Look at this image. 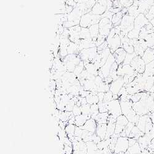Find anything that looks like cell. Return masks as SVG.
Instances as JSON below:
<instances>
[{
	"label": "cell",
	"mask_w": 154,
	"mask_h": 154,
	"mask_svg": "<svg viewBox=\"0 0 154 154\" xmlns=\"http://www.w3.org/2000/svg\"><path fill=\"white\" fill-rule=\"evenodd\" d=\"M128 143H129L130 146H132L136 144V141L134 140V139H130L128 140Z\"/></svg>",
	"instance_id": "26"
},
{
	"label": "cell",
	"mask_w": 154,
	"mask_h": 154,
	"mask_svg": "<svg viewBox=\"0 0 154 154\" xmlns=\"http://www.w3.org/2000/svg\"><path fill=\"white\" fill-rule=\"evenodd\" d=\"M88 29L89 30V33H90L91 38L96 43L97 38L98 36L99 35V24H95V25H91V26L89 27Z\"/></svg>",
	"instance_id": "7"
},
{
	"label": "cell",
	"mask_w": 154,
	"mask_h": 154,
	"mask_svg": "<svg viewBox=\"0 0 154 154\" xmlns=\"http://www.w3.org/2000/svg\"><path fill=\"white\" fill-rule=\"evenodd\" d=\"M87 146V154H97V144L93 141H89L86 143Z\"/></svg>",
	"instance_id": "9"
},
{
	"label": "cell",
	"mask_w": 154,
	"mask_h": 154,
	"mask_svg": "<svg viewBox=\"0 0 154 154\" xmlns=\"http://www.w3.org/2000/svg\"><path fill=\"white\" fill-rule=\"evenodd\" d=\"M84 130H82L80 127L76 126V129H75V136L76 137H80L82 138V136Z\"/></svg>",
	"instance_id": "20"
},
{
	"label": "cell",
	"mask_w": 154,
	"mask_h": 154,
	"mask_svg": "<svg viewBox=\"0 0 154 154\" xmlns=\"http://www.w3.org/2000/svg\"><path fill=\"white\" fill-rule=\"evenodd\" d=\"M110 144V140L109 139H103V140H101L99 143L97 144V149L99 150H103L106 148H108L109 147Z\"/></svg>",
	"instance_id": "11"
},
{
	"label": "cell",
	"mask_w": 154,
	"mask_h": 154,
	"mask_svg": "<svg viewBox=\"0 0 154 154\" xmlns=\"http://www.w3.org/2000/svg\"><path fill=\"white\" fill-rule=\"evenodd\" d=\"M106 10V1L105 0H97L96 5L91 9L89 13L94 15L100 16L104 13Z\"/></svg>",
	"instance_id": "2"
},
{
	"label": "cell",
	"mask_w": 154,
	"mask_h": 154,
	"mask_svg": "<svg viewBox=\"0 0 154 154\" xmlns=\"http://www.w3.org/2000/svg\"><path fill=\"white\" fill-rule=\"evenodd\" d=\"M104 95H105V93H102V92H99V93H97V97H98V98H99V102H103L104 98Z\"/></svg>",
	"instance_id": "24"
},
{
	"label": "cell",
	"mask_w": 154,
	"mask_h": 154,
	"mask_svg": "<svg viewBox=\"0 0 154 154\" xmlns=\"http://www.w3.org/2000/svg\"><path fill=\"white\" fill-rule=\"evenodd\" d=\"M80 38L81 40H88L91 39V35L89 33V30L88 28H83L82 27L81 33H80Z\"/></svg>",
	"instance_id": "12"
},
{
	"label": "cell",
	"mask_w": 154,
	"mask_h": 154,
	"mask_svg": "<svg viewBox=\"0 0 154 154\" xmlns=\"http://www.w3.org/2000/svg\"><path fill=\"white\" fill-rule=\"evenodd\" d=\"M97 93H96L94 92H91L90 94L86 97L88 104L93 105V104H96L99 103V100L97 96Z\"/></svg>",
	"instance_id": "8"
},
{
	"label": "cell",
	"mask_w": 154,
	"mask_h": 154,
	"mask_svg": "<svg viewBox=\"0 0 154 154\" xmlns=\"http://www.w3.org/2000/svg\"><path fill=\"white\" fill-rule=\"evenodd\" d=\"M80 108H81L82 114H85V115L91 114V105L87 104L82 106Z\"/></svg>",
	"instance_id": "17"
},
{
	"label": "cell",
	"mask_w": 154,
	"mask_h": 154,
	"mask_svg": "<svg viewBox=\"0 0 154 154\" xmlns=\"http://www.w3.org/2000/svg\"><path fill=\"white\" fill-rule=\"evenodd\" d=\"M72 112L73 115H74L75 117L79 116V115H80L82 114L80 107L77 106L76 105H75V106L73 107V110H72Z\"/></svg>",
	"instance_id": "19"
},
{
	"label": "cell",
	"mask_w": 154,
	"mask_h": 154,
	"mask_svg": "<svg viewBox=\"0 0 154 154\" xmlns=\"http://www.w3.org/2000/svg\"><path fill=\"white\" fill-rule=\"evenodd\" d=\"M91 119V115H85L81 114L79 116L75 117V125L76 126L81 127L84 125V124L86 122L87 120Z\"/></svg>",
	"instance_id": "5"
},
{
	"label": "cell",
	"mask_w": 154,
	"mask_h": 154,
	"mask_svg": "<svg viewBox=\"0 0 154 154\" xmlns=\"http://www.w3.org/2000/svg\"><path fill=\"white\" fill-rule=\"evenodd\" d=\"M100 19V16L92 14L88 12L82 16L80 25L83 28H89L91 25L98 24Z\"/></svg>",
	"instance_id": "1"
},
{
	"label": "cell",
	"mask_w": 154,
	"mask_h": 154,
	"mask_svg": "<svg viewBox=\"0 0 154 154\" xmlns=\"http://www.w3.org/2000/svg\"><path fill=\"white\" fill-rule=\"evenodd\" d=\"M76 127V126L75 125L67 124L65 128V130L66 131L67 134V135H70V134L75 135V131Z\"/></svg>",
	"instance_id": "16"
},
{
	"label": "cell",
	"mask_w": 154,
	"mask_h": 154,
	"mask_svg": "<svg viewBox=\"0 0 154 154\" xmlns=\"http://www.w3.org/2000/svg\"><path fill=\"white\" fill-rule=\"evenodd\" d=\"M68 124H70V125H75V117L73 116L67 122Z\"/></svg>",
	"instance_id": "25"
},
{
	"label": "cell",
	"mask_w": 154,
	"mask_h": 154,
	"mask_svg": "<svg viewBox=\"0 0 154 154\" xmlns=\"http://www.w3.org/2000/svg\"><path fill=\"white\" fill-rule=\"evenodd\" d=\"M64 150H65L66 154H73V149L72 146H65V147H64Z\"/></svg>",
	"instance_id": "22"
},
{
	"label": "cell",
	"mask_w": 154,
	"mask_h": 154,
	"mask_svg": "<svg viewBox=\"0 0 154 154\" xmlns=\"http://www.w3.org/2000/svg\"><path fill=\"white\" fill-rule=\"evenodd\" d=\"M115 126H116V125L115 123H108L107 128V133H106V136L105 139H109V137L114 134L115 131Z\"/></svg>",
	"instance_id": "10"
},
{
	"label": "cell",
	"mask_w": 154,
	"mask_h": 154,
	"mask_svg": "<svg viewBox=\"0 0 154 154\" xmlns=\"http://www.w3.org/2000/svg\"><path fill=\"white\" fill-rule=\"evenodd\" d=\"M139 152V148L137 144H135L134 145L131 146L129 149H128V152L130 154H135Z\"/></svg>",
	"instance_id": "18"
},
{
	"label": "cell",
	"mask_w": 154,
	"mask_h": 154,
	"mask_svg": "<svg viewBox=\"0 0 154 154\" xmlns=\"http://www.w3.org/2000/svg\"><path fill=\"white\" fill-rule=\"evenodd\" d=\"M107 124H97L96 134L100 137L102 140L105 139L107 133Z\"/></svg>",
	"instance_id": "6"
},
{
	"label": "cell",
	"mask_w": 154,
	"mask_h": 154,
	"mask_svg": "<svg viewBox=\"0 0 154 154\" xmlns=\"http://www.w3.org/2000/svg\"><path fill=\"white\" fill-rule=\"evenodd\" d=\"M97 125V123L96 121L93 119H90L87 120L86 122L84 124V125L81 126L80 128L82 130L87 131L89 133H95L96 131Z\"/></svg>",
	"instance_id": "4"
},
{
	"label": "cell",
	"mask_w": 154,
	"mask_h": 154,
	"mask_svg": "<svg viewBox=\"0 0 154 154\" xmlns=\"http://www.w3.org/2000/svg\"><path fill=\"white\" fill-rule=\"evenodd\" d=\"M128 146H129L128 140L125 137H120L117 139V142L115 148V152L117 153L125 152L128 149Z\"/></svg>",
	"instance_id": "3"
},
{
	"label": "cell",
	"mask_w": 154,
	"mask_h": 154,
	"mask_svg": "<svg viewBox=\"0 0 154 154\" xmlns=\"http://www.w3.org/2000/svg\"><path fill=\"white\" fill-rule=\"evenodd\" d=\"M120 106H121V109L123 113L125 115H126V116L128 114V113L132 110L131 105L130 104V103H128V102H123L121 104Z\"/></svg>",
	"instance_id": "13"
},
{
	"label": "cell",
	"mask_w": 154,
	"mask_h": 154,
	"mask_svg": "<svg viewBox=\"0 0 154 154\" xmlns=\"http://www.w3.org/2000/svg\"><path fill=\"white\" fill-rule=\"evenodd\" d=\"M85 70V65H84V62L83 61H81L80 63L79 64V65H77L73 71V73L75 75H76L78 76L83 70Z\"/></svg>",
	"instance_id": "14"
},
{
	"label": "cell",
	"mask_w": 154,
	"mask_h": 154,
	"mask_svg": "<svg viewBox=\"0 0 154 154\" xmlns=\"http://www.w3.org/2000/svg\"><path fill=\"white\" fill-rule=\"evenodd\" d=\"M128 123V119L125 116V115H120L117 119L116 125L125 127V126L127 125Z\"/></svg>",
	"instance_id": "15"
},
{
	"label": "cell",
	"mask_w": 154,
	"mask_h": 154,
	"mask_svg": "<svg viewBox=\"0 0 154 154\" xmlns=\"http://www.w3.org/2000/svg\"><path fill=\"white\" fill-rule=\"evenodd\" d=\"M102 139H100V137H99L96 134V133H94V134H93V135H92V141H93V142L94 143H96V144H97V143H99L100 141Z\"/></svg>",
	"instance_id": "23"
},
{
	"label": "cell",
	"mask_w": 154,
	"mask_h": 154,
	"mask_svg": "<svg viewBox=\"0 0 154 154\" xmlns=\"http://www.w3.org/2000/svg\"><path fill=\"white\" fill-rule=\"evenodd\" d=\"M112 94L110 92H107L106 93H105V95H104V100L103 102H108L109 101H111V100L112 99Z\"/></svg>",
	"instance_id": "21"
}]
</instances>
